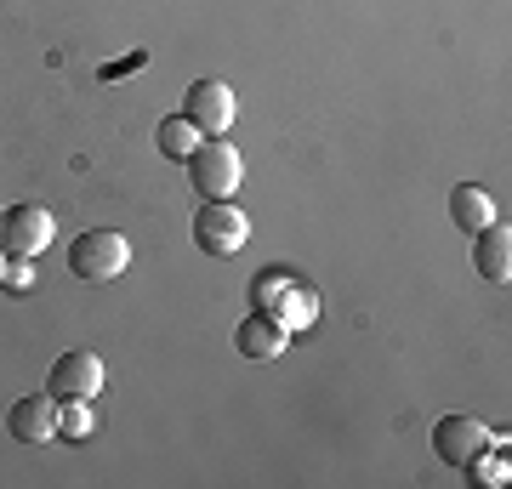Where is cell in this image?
Here are the masks:
<instances>
[{
    "instance_id": "cell-1",
    "label": "cell",
    "mask_w": 512,
    "mask_h": 489,
    "mask_svg": "<svg viewBox=\"0 0 512 489\" xmlns=\"http://www.w3.org/2000/svg\"><path fill=\"white\" fill-rule=\"evenodd\" d=\"M183 165H188V182H194L200 200H234L239 182H245V160H239V148L228 137H205Z\"/></svg>"
},
{
    "instance_id": "cell-2",
    "label": "cell",
    "mask_w": 512,
    "mask_h": 489,
    "mask_svg": "<svg viewBox=\"0 0 512 489\" xmlns=\"http://www.w3.org/2000/svg\"><path fill=\"white\" fill-rule=\"evenodd\" d=\"M131 268V239L114 234V228H86V234L69 245V273L74 279H92V285H109Z\"/></svg>"
},
{
    "instance_id": "cell-3",
    "label": "cell",
    "mask_w": 512,
    "mask_h": 489,
    "mask_svg": "<svg viewBox=\"0 0 512 489\" xmlns=\"http://www.w3.org/2000/svg\"><path fill=\"white\" fill-rule=\"evenodd\" d=\"M194 245L205 256H239L251 245V217L234 200H205L194 211Z\"/></svg>"
},
{
    "instance_id": "cell-4",
    "label": "cell",
    "mask_w": 512,
    "mask_h": 489,
    "mask_svg": "<svg viewBox=\"0 0 512 489\" xmlns=\"http://www.w3.org/2000/svg\"><path fill=\"white\" fill-rule=\"evenodd\" d=\"M57 222L46 205H6L0 211V251L6 256H40L52 245Z\"/></svg>"
},
{
    "instance_id": "cell-5",
    "label": "cell",
    "mask_w": 512,
    "mask_h": 489,
    "mask_svg": "<svg viewBox=\"0 0 512 489\" xmlns=\"http://www.w3.org/2000/svg\"><path fill=\"white\" fill-rule=\"evenodd\" d=\"M234 86L228 80H194L183 97V120H194V131L200 137H228V126H234Z\"/></svg>"
},
{
    "instance_id": "cell-6",
    "label": "cell",
    "mask_w": 512,
    "mask_h": 489,
    "mask_svg": "<svg viewBox=\"0 0 512 489\" xmlns=\"http://www.w3.org/2000/svg\"><path fill=\"white\" fill-rule=\"evenodd\" d=\"M46 393H52V399H97V393H103V359L86 353V347L63 353V359L52 364V376H46Z\"/></svg>"
},
{
    "instance_id": "cell-7",
    "label": "cell",
    "mask_w": 512,
    "mask_h": 489,
    "mask_svg": "<svg viewBox=\"0 0 512 489\" xmlns=\"http://www.w3.org/2000/svg\"><path fill=\"white\" fill-rule=\"evenodd\" d=\"M285 342H291V330L274 319V308H251L234 330L239 359H251V364H274L279 353H285Z\"/></svg>"
},
{
    "instance_id": "cell-8",
    "label": "cell",
    "mask_w": 512,
    "mask_h": 489,
    "mask_svg": "<svg viewBox=\"0 0 512 489\" xmlns=\"http://www.w3.org/2000/svg\"><path fill=\"white\" fill-rule=\"evenodd\" d=\"M490 427L478 416H444L439 427H433V455L439 461H450V467H467L478 450H490Z\"/></svg>"
},
{
    "instance_id": "cell-9",
    "label": "cell",
    "mask_w": 512,
    "mask_h": 489,
    "mask_svg": "<svg viewBox=\"0 0 512 489\" xmlns=\"http://www.w3.org/2000/svg\"><path fill=\"white\" fill-rule=\"evenodd\" d=\"M6 427H12L18 444H52L57 438V399L52 393H29V399H18L12 410H6Z\"/></svg>"
},
{
    "instance_id": "cell-10",
    "label": "cell",
    "mask_w": 512,
    "mask_h": 489,
    "mask_svg": "<svg viewBox=\"0 0 512 489\" xmlns=\"http://www.w3.org/2000/svg\"><path fill=\"white\" fill-rule=\"evenodd\" d=\"M473 268L495 285H507L512 279V228L507 222H484L473 234Z\"/></svg>"
},
{
    "instance_id": "cell-11",
    "label": "cell",
    "mask_w": 512,
    "mask_h": 489,
    "mask_svg": "<svg viewBox=\"0 0 512 489\" xmlns=\"http://www.w3.org/2000/svg\"><path fill=\"white\" fill-rule=\"evenodd\" d=\"M450 222H456L461 234H478L484 222H495V200L478 182H461L456 194H450Z\"/></svg>"
},
{
    "instance_id": "cell-12",
    "label": "cell",
    "mask_w": 512,
    "mask_h": 489,
    "mask_svg": "<svg viewBox=\"0 0 512 489\" xmlns=\"http://www.w3.org/2000/svg\"><path fill=\"white\" fill-rule=\"evenodd\" d=\"M154 143H160V154H165V160H177V165H183L188 154H194V148L205 143V137L194 131V120H183V114H165V120H160V131H154Z\"/></svg>"
},
{
    "instance_id": "cell-13",
    "label": "cell",
    "mask_w": 512,
    "mask_h": 489,
    "mask_svg": "<svg viewBox=\"0 0 512 489\" xmlns=\"http://www.w3.org/2000/svg\"><path fill=\"white\" fill-rule=\"evenodd\" d=\"M268 308H274V319H279L285 330H308L313 319H319V302H313V296H308L302 285H285V290L274 296V302H268Z\"/></svg>"
},
{
    "instance_id": "cell-14",
    "label": "cell",
    "mask_w": 512,
    "mask_h": 489,
    "mask_svg": "<svg viewBox=\"0 0 512 489\" xmlns=\"http://www.w3.org/2000/svg\"><path fill=\"white\" fill-rule=\"evenodd\" d=\"M97 416H92V399H57V438H92Z\"/></svg>"
},
{
    "instance_id": "cell-15",
    "label": "cell",
    "mask_w": 512,
    "mask_h": 489,
    "mask_svg": "<svg viewBox=\"0 0 512 489\" xmlns=\"http://www.w3.org/2000/svg\"><path fill=\"white\" fill-rule=\"evenodd\" d=\"M467 472H473V484H484V489H501L512 478V467L501 461V455H490V450H478L473 461H467Z\"/></svg>"
},
{
    "instance_id": "cell-16",
    "label": "cell",
    "mask_w": 512,
    "mask_h": 489,
    "mask_svg": "<svg viewBox=\"0 0 512 489\" xmlns=\"http://www.w3.org/2000/svg\"><path fill=\"white\" fill-rule=\"evenodd\" d=\"M0 290H12V296L35 290V256H6V279H0Z\"/></svg>"
},
{
    "instance_id": "cell-17",
    "label": "cell",
    "mask_w": 512,
    "mask_h": 489,
    "mask_svg": "<svg viewBox=\"0 0 512 489\" xmlns=\"http://www.w3.org/2000/svg\"><path fill=\"white\" fill-rule=\"evenodd\" d=\"M285 285H291V279H285V273H274V268H268V273H256V285H251V302H256V308H268V302H274V296H279Z\"/></svg>"
},
{
    "instance_id": "cell-18",
    "label": "cell",
    "mask_w": 512,
    "mask_h": 489,
    "mask_svg": "<svg viewBox=\"0 0 512 489\" xmlns=\"http://www.w3.org/2000/svg\"><path fill=\"white\" fill-rule=\"evenodd\" d=\"M0 279H6V251H0Z\"/></svg>"
}]
</instances>
